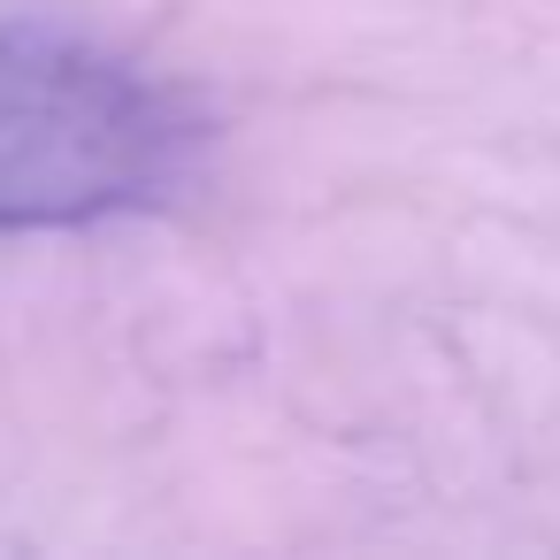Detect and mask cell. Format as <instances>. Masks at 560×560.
Masks as SVG:
<instances>
[{"instance_id":"cell-1","label":"cell","mask_w":560,"mask_h":560,"mask_svg":"<svg viewBox=\"0 0 560 560\" xmlns=\"http://www.w3.org/2000/svg\"><path fill=\"white\" fill-rule=\"evenodd\" d=\"M200 124L131 62L0 24V231H78L185 185Z\"/></svg>"}]
</instances>
